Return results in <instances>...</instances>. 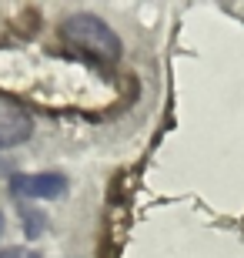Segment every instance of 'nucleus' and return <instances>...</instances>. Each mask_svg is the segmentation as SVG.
Segmentation results:
<instances>
[{
  "label": "nucleus",
  "mask_w": 244,
  "mask_h": 258,
  "mask_svg": "<svg viewBox=\"0 0 244 258\" xmlns=\"http://www.w3.org/2000/svg\"><path fill=\"white\" fill-rule=\"evenodd\" d=\"M64 37L74 47L87 50V54H94L101 60L121 57V37L101 17H94V14H74V17H67L64 20Z\"/></svg>",
  "instance_id": "nucleus-1"
},
{
  "label": "nucleus",
  "mask_w": 244,
  "mask_h": 258,
  "mask_svg": "<svg viewBox=\"0 0 244 258\" xmlns=\"http://www.w3.org/2000/svg\"><path fill=\"white\" fill-rule=\"evenodd\" d=\"M34 134V121L24 104L0 94V148H17Z\"/></svg>",
  "instance_id": "nucleus-2"
},
{
  "label": "nucleus",
  "mask_w": 244,
  "mask_h": 258,
  "mask_svg": "<svg viewBox=\"0 0 244 258\" xmlns=\"http://www.w3.org/2000/svg\"><path fill=\"white\" fill-rule=\"evenodd\" d=\"M14 191L20 198H40V201H54L67 195V178L57 171H44V174H17L14 178Z\"/></svg>",
  "instance_id": "nucleus-3"
},
{
  "label": "nucleus",
  "mask_w": 244,
  "mask_h": 258,
  "mask_svg": "<svg viewBox=\"0 0 244 258\" xmlns=\"http://www.w3.org/2000/svg\"><path fill=\"white\" fill-rule=\"evenodd\" d=\"M37 215H40V211H27V218H24V228H27V235H30V238H37V235H40V228H44V221H40Z\"/></svg>",
  "instance_id": "nucleus-4"
},
{
  "label": "nucleus",
  "mask_w": 244,
  "mask_h": 258,
  "mask_svg": "<svg viewBox=\"0 0 244 258\" xmlns=\"http://www.w3.org/2000/svg\"><path fill=\"white\" fill-rule=\"evenodd\" d=\"M0 258H40V255H34V251H27V248H4Z\"/></svg>",
  "instance_id": "nucleus-5"
},
{
  "label": "nucleus",
  "mask_w": 244,
  "mask_h": 258,
  "mask_svg": "<svg viewBox=\"0 0 244 258\" xmlns=\"http://www.w3.org/2000/svg\"><path fill=\"white\" fill-rule=\"evenodd\" d=\"M0 228H4V218H0Z\"/></svg>",
  "instance_id": "nucleus-6"
}]
</instances>
